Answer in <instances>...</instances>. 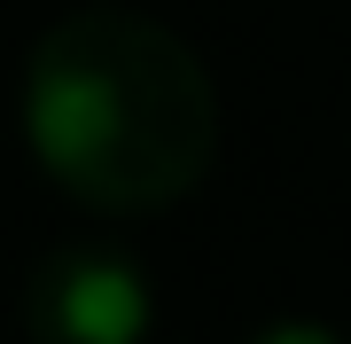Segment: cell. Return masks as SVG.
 <instances>
[{
  "mask_svg": "<svg viewBox=\"0 0 351 344\" xmlns=\"http://www.w3.org/2000/svg\"><path fill=\"white\" fill-rule=\"evenodd\" d=\"M24 141L94 211H164L219 157V87L172 24L141 8L63 16L24 63Z\"/></svg>",
  "mask_w": 351,
  "mask_h": 344,
  "instance_id": "1",
  "label": "cell"
},
{
  "mask_svg": "<svg viewBox=\"0 0 351 344\" xmlns=\"http://www.w3.org/2000/svg\"><path fill=\"white\" fill-rule=\"evenodd\" d=\"M149 313V282L117 251H55L24 282V321L39 344H141Z\"/></svg>",
  "mask_w": 351,
  "mask_h": 344,
  "instance_id": "2",
  "label": "cell"
},
{
  "mask_svg": "<svg viewBox=\"0 0 351 344\" xmlns=\"http://www.w3.org/2000/svg\"><path fill=\"white\" fill-rule=\"evenodd\" d=\"M250 344H351V336L328 329V321H265Z\"/></svg>",
  "mask_w": 351,
  "mask_h": 344,
  "instance_id": "3",
  "label": "cell"
}]
</instances>
